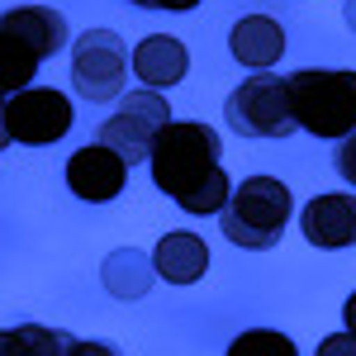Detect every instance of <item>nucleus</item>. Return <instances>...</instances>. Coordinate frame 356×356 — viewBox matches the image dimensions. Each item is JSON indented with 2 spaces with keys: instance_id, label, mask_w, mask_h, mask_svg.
Returning a JSON list of instances; mask_svg holds the SVG:
<instances>
[{
  "instance_id": "1",
  "label": "nucleus",
  "mask_w": 356,
  "mask_h": 356,
  "mask_svg": "<svg viewBox=\"0 0 356 356\" xmlns=\"http://www.w3.org/2000/svg\"><path fill=\"white\" fill-rule=\"evenodd\" d=\"M295 214V195L275 176H247L243 186H233L228 204L219 214L223 238L243 252H271L285 233V223Z\"/></svg>"
},
{
  "instance_id": "2",
  "label": "nucleus",
  "mask_w": 356,
  "mask_h": 356,
  "mask_svg": "<svg viewBox=\"0 0 356 356\" xmlns=\"http://www.w3.org/2000/svg\"><path fill=\"white\" fill-rule=\"evenodd\" d=\"M285 90H290L295 129L314 138H332V143L356 134V72L304 67L295 76H285Z\"/></svg>"
},
{
  "instance_id": "3",
  "label": "nucleus",
  "mask_w": 356,
  "mask_h": 356,
  "mask_svg": "<svg viewBox=\"0 0 356 356\" xmlns=\"http://www.w3.org/2000/svg\"><path fill=\"white\" fill-rule=\"evenodd\" d=\"M219 152L223 143L219 134L209 129V124H181V119H171L157 143H152V152H147V171H152V186L171 200H181V195H191L209 171H219Z\"/></svg>"
},
{
  "instance_id": "4",
  "label": "nucleus",
  "mask_w": 356,
  "mask_h": 356,
  "mask_svg": "<svg viewBox=\"0 0 356 356\" xmlns=\"http://www.w3.org/2000/svg\"><path fill=\"white\" fill-rule=\"evenodd\" d=\"M223 119L238 138H290L295 134V114H290V90L285 76L275 72H252L238 81L223 100Z\"/></svg>"
},
{
  "instance_id": "5",
  "label": "nucleus",
  "mask_w": 356,
  "mask_h": 356,
  "mask_svg": "<svg viewBox=\"0 0 356 356\" xmlns=\"http://www.w3.org/2000/svg\"><path fill=\"white\" fill-rule=\"evenodd\" d=\"M72 86L90 105H110L129 86V48L114 29H86L72 48Z\"/></svg>"
},
{
  "instance_id": "6",
  "label": "nucleus",
  "mask_w": 356,
  "mask_h": 356,
  "mask_svg": "<svg viewBox=\"0 0 356 356\" xmlns=\"http://www.w3.org/2000/svg\"><path fill=\"white\" fill-rule=\"evenodd\" d=\"M166 124H171V105L162 90H124L114 100V114L95 129V143L114 147L124 162H147V152Z\"/></svg>"
},
{
  "instance_id": "7",
  "label": "nucleus",
  "mask_w": 356,
  "mask_h": 356,
  "mask_svg": "<svg viewBox=\"0 0 356 356\" xmlns=\"http://www.w3.org/2000/svg\"><path fill=\"white\" fill-rule=\"evenodd\" d=\"M0 110H5L10 143H24V147H53L72 129V100L53 86H24Z\"/></svg>"
},
{
  "instance_id": "8",
  "label": "nucleus",
  "mask_w": 356,
  "mask_h": 356,
  "mask_svg": "<svg viewBox=\"0 0 356 356\" xmlns=\"http://www.w3.org/2000/svg\"><path fill=\"white\" fill-rule=\"evenodd\" d=\"M129 186V162L105 147V143H90V147H76L67 157V191L76 200H90V204H105V200H119Z\"/></svg>"
},
{
  "instance_id": "9",
  "label": "nucleus",
  "mask_w": 356,
  "mask_h": 356,
  "mask_svg": "<svg viewBox=\"0 0 356 356\" xmlns=\"http://www.w3.org/2000/svg\"><path fill=\"white\" fill-rule=\"evenodd\" d=\"M300 233H304V243L318 247V252L356 247V195L347 191L314 195L300 209Z\"/></svg>"
},
{
  "instance_id": "10",
  "label": "nucleus",
  "mask_w": 356,
  "mask_h": 356,
  "mask_svg": "<svg viewBox=\"0 0 356 356\" xmlns=\"http://www.w3.org/2000/svg\"><path fill=\"white\" fill-rule=\"evenodd\" d=\"M129 67H134V76L143 81V90H171V86L186 81L191 53H186V43L171 38V33H147L134 48Z\"/></svg>"
},
{
  "instance_id": "11",
  "label": "nucleus",
  "mask_w": 356,
  "mask_h": 356,
  "mask_svg": "<svg viewBox=\"0 0 356 356\" xmlns=\"http://www.w3.org/2000/svg\"><path fill=\"white\" fill-rule=\"evenodd\" d=\"M0 33L19 38L24 48L38 53V62H48L67 48V19L57 15L53 5H15L0 15Z\"/></svg>"
},
{
  "instance_id": "12",
  "label": "nucleus",
  "mask_w": 356,
  "mask_h": 356,
  "mask_svg": "<svg viewBox=\"0 0 356 356\" xmlns=\"http://www.w3.org/2000/svg\"><path fill=\"white\" fill-rule=\"evenodd\" d=\"M228 53L243 62L247 72H271L285 57V29L271 15H243L228 33Z\"/></svg>"
},
{
  "instance_id": "13",
  "label": "nucleus",
  "mask_w": 356,
  "mask_h": 356,
  "mask_svg": "<svg viewBox=\"0 0 356 356\" xmlns=\"http://www.w3.org/2000/svg\"><path fill=\"white\" fill-rule=\"evenodd\" d=\"M152 266L162 275L166 285H195V280H204L209 271V243L200 238V233H166L162 243L152 247Z\"/></svg>"
},
{
  "instance_id": "14",
  "label": "nucleus",
  "mask_w": 356,
  "mask_h": 356,
  "mask_svg": "<svg viewBox=\"0 0 356 356\" xmlns=\"http://www.w3.org/2000/svg\"><path fill=\"white\" fill-rule=\"evenodd\" d=\"M152 275H157L152 257H143L138 247H119L100 266V280H105V290H110L114 300H143L152 290Z\"/></svg>"
},
{
  "instance_id": "15",
  "label": "nucleus",
  "mask_w": 356,
  "mask_h": 356,
  "mask_svg": "<svg viewBox=\"0 0 356 356\" xmlns=\"http://www.w3.org/2000/svg\"><path fill=\"white\" fill-rule=\"evenodd\" d=\"M72 342V332L43 328V323H15L0 328V356H62Z\"/></svg>"
},
{
  "instance_id": "16",
  "label": "nucleus",
  "mask_w": 356,
  "mask_h": 356,
  "mask_svg": "<svg viewBox=\"0 0 356 356\" xmlns=\"http://www.w3.org/2000/svg\"><path fill=\"white\" fill-rule=\"evenodd\" d=\"M33 76H38V53H33V48H24L19 38L0 33V95L10 100L15 90L33 86Z\"/></svg>"
},
{
  "instance_id": "17",
  "label": "nucleus",
  "mask_w": 356,
  "mask_h": 356,
  "mask_svg": "<svg viewBox=\"0 0 356 356\" xmlns=\"http://www.w3.org/2000/svg\"><path fill=\"white\" fill-rule=\"evenodd\" d=\"M228 195H233V186H228V171H209L200 186H195L191 195H181L176 200V209H186V214H200V219H219L223 204H228Z\"/></svg>"
},
{
  "instance_id": "18",
  "label": "nucleus",
  "mask_w": 356,
  "mask_h": 356,
  "mask_svg": "<svg viewBox=\"0 0 356 356\" xmlns=\"http://www.w3.org/2000/svg\"><path fill=\"white\" fill-rule=\"evenodd\" d=\"M223 356H300V347H295L285 332H275V328H247V332H238V337L228 342Z\"/></svg>"
},
{
  "instance_id": "19",
  "label": "nucleus",
  "mask_w": 356,
  "mask_h": 356,
  "mask_svg": "<svg viewBox=\"0 0 356 356\" xmlns=\"http://www.w3.org/2000/svg\"><path fill=\"white\" fill-rule=\"evenodd\" d=\"M332 171H337L347 186H356V134H347L332 147Z\"/></svg>"
},
{
  "instance_id": "20",
  "label": "nucleus",
  "mask_w": 356,
  "mask_h": 356,
  "mask_svg": "<svg viewBox=\"0 0 356 356\" xmlns=\"http://www.w3.org/2000/svg\"><path fill=\"white\" fill-rule=\"evenodd\" d=\"M314 356H356V337L347 328L332 332V337H323V342H318V352H314Z\"/></svg>"
},
{
  "instance_id": "21",
  "label": "nucleus",
  "mask_w": 356,
  "mask_h": 356,
  "mask_svg": "<svg viewBox=\"0 0 356 356\" xmlns=\"http://www.w3.org/2000/svg\"><path fill=\"white\" fill-rule=\"evenodd\" d=\"M62 356H124V352H119V347H110V342H90V337H86V342H76V337H72Z\"/></svg>"
},
{
  "instance_id": "22",
  "label": "nucleus",
  "mask_w": 356,
  "mask_h": 356,
  "mask_svg": "<svg viewBox=\"0 0 356 356\" xmlns=\"http://www.w3.org/2000/svg\"><path fill=\"white\" fill-rule=\"evenodd\" d=\"M129 5H143V10H171V15H191L200 0H129Z\"/></svg>"
},
{
  "instance_id": "23",
  "label": "nucleus",
  "mask_w": 356,
  "mask_h": 356,
  "mask_svg": "<svg viewBox=\"0 0 356 356\" xmlns=\"http://www.w3.org/2000/svg\"><path fill=\"white\" fill-rule=\"evenodd\" d=\"M342 323H347V332L356 337V290L347 295V304H342Z\"/></svg>"
},
{
  "instance_id": "24",
  "label": "nucleus",
  "mask_w": 356,
  "mask_h": 356,
  "mask_svg": "<svg viewBox=\"0 0 356 356\" xmlns=\"http://www.w3.org/2000/svg\"><path fill=\"white\" fill-rule=\"evenodd\" d=\"M10 147V129H5V110H0V152Z\"/></svg>"
},
{
  "instance_id": "25",
  "label": "nucleus",
  "mask_w": 356,
  "mask_h": 356,
  "mask_svg": "<svg viewBox=\"0 0 356 356\" xmlns=\"http://www.w3.org/2000/svg\"><path fill=\"white\" fill-rule=\"evenodd\" d=\"M347 29L356 33V0H347Z\"/></svg>"
},
{
  "instance_id": "26",
  "label": "nucleus",
  "mask_w": 356,
  "mask_h": 356,
  "mask_svg": "<svg viewBox=\"0 0 356 356\" xmlns=\"http://www.w3.org/2000/svg\"><path fill=\"white\" fill-rule=\"evenodd\" d=\"M0 105H5V95H0Z\"/></svg>"
}]
</instances>
